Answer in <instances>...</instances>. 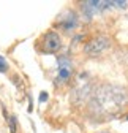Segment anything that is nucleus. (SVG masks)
<instances>
[{
  "label": "nucleus",
  "instance_id": "1",
  "mask_svg": "<svg viewBox=\"0 0 128 133\" xmlns=\"http://www.w3.org/2000/svg\"><path fill=\"white\" fill-rule=\"evenodd\" d=\"M62 48V38L55 32H47L41 40V51L47 54H54Z\"/></svg>",
  "mask_w": 128,
  "mask_h": 133
},
{
  "label": "nucleus",
  "instance_id": "2",
  "mask_svg": "<svg viewBox=\"0 0 128 133\" xmlns=\"http://www.w3.org/2000/svg\"><path fill=\"white\" fill-rule=\"evenodd\" d=\"M109 43H111V41H109L108 37H97V38L90 40V41L84 46V51H86V54H89V56H97V54L103 52L104 49L109 48Z\"/></svg>",
  "mask_w": 128,
  "mask_h": 133
},
{
  "label": "nucleus",
  "instance_id": "3",
  "mask_svg": "<svg viewBox=\"0 0 128 133\" xmlns=\"http://www.w3.org/2000/svg\"><path fill=\"white\" fill-rule=\"evenodd\" d=\"M112 8V2H106V0H87V2L82 3V11L86 13L87 18H90L92 14Z\"/></svg>",
  "mask_w": 128,
  "mask_h": 133
},
{
  "label": "nucleus",
  "instance_id": "4",
  "mask_svg": "<svg viewBox=\"0 0 128 133\" xmlns=\"http://www.w3.org/2000/svg\"><path fill=\"white\" fill-rule=\"evenodd\" d=\"M73 75V63L68 57H60L57 66V82H67Z\"/></svg>",
  "mask_w": 128,
  "mask_h": 133
},
{
  "label": "nucleus",
  "instance_id": "5",
  "mask_svg": "<svg viewBox=\"0 0 128 133\" xmlns=\"http://www.w3.org/2000/svg\"><path fill=\"white\" fill-rule=\"evenodd\" d=\"M59 25L63 30H67V32L73 30L77 25V14L74 11H65L60 16V19H59Z\"/></svg>",
  "mask_w": 128,
  "mask_h": 133
},
{
  "label": "nucleus",
  "instance_id": "6",
  "mask_svg": "<svg viewBox=\"0 0 128 133\" xmlns=\"http://www.w3.org/2000/svg\"><path fill=\"white\" fill-rule=\"evenodd\" d=\"M6 121H8V124H10V131H11V133H16V117H14V116H10Z\"/></svg>",
  "mask_w": 128,
  "mask_h": 133
},
{
  "label": "nucleus",
  "instance_id": "7",
  "mask_svg": "<svg viewBox=\"0 0 128 133\" xmlns=\"http://www.w3.org/2000/svg\"><path fill=\"white\" fill-rule=\"evenodd\" d=\"M6 70H8V63H6V60L3 59V56H0V71H2V73H6Z\"/></svg>",
  "mask_w": 128,
  "mask_h": 133
},
{
  "label": "nucleus",
  "instance_id": "8",
  "mask_svg": "<svg viewBox=\"0 0 128 133\" xmlns=\"http://www.w3.org/2000/svg\"><path fill=\"white\" fill-rule=\"evenodd\" d=\"M47 97H49V95H47V92H41L40 94V103H44L46 100H47Z\"/></svg>",
  "mask_w": 128,
  "mask_h": 133
},
{
  "label": "nucleus",
  "instance_id": "9",
  "mask_svg": "<svg viewBox=\"0 0 128 133\" xmlns=\"http://www.w3.org/2000/svg\"><path fill=\"white\" fill-rule=\"evenodd\" d=\"M101 133H108V131H101Z\"/></svg>",
  "mask_w": 128,
  "mask_h": 133
},
{
  "label": "nucleus",
  "instance_id": "10",
  "mask_svg": "<svg viewBox=\"0 0 128 133\" xmlns=\"http://www.w3.org/2000/svg\"><path fill=\"white\" fill-rule=\"evenodd\" d=\"M126 119H128V117H126Z\"/></svg>",
  "mask_w": 128,
  "mask_h": 133
}]
</instances>
